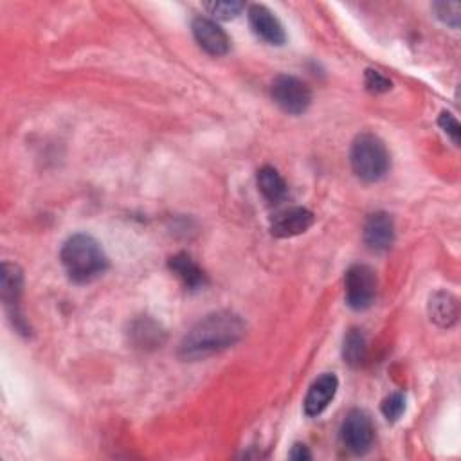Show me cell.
Masks as SVG:
<instances>
[{
  "mask_svg": "<svg viewBox=\"0 0 461 461\" xmlns=\"http://www.w3.org/2000/svg\"><path fill=\"white\" fill-rule=\"evenodd\" d=\"M243 335V319L230 310H218L189 328L178 344V357L189 362L202 360L234 346Z\"/></svg>",
  "mask_w": 461,
  "mask_h": 461,
  "instance_id": "6da1fadb",
  "label": "cell"
},
{
  "mask_svg": "<svg viewBox=\"0 0 461 461\" xmlns=\"http://www.w3.org/2000/svg\"><path fill=\"white\" fill-rule=\"evenodd\" d=\"M61 265L70 281L85 285L104 274L108 258L95 238L85 232L72 234L61 247Z\"/></svg>",
  "mask_w": 461,
  "mask_h": 461,
  "instance_id": "7a4b0ae2",
  "label": "cell"
},
{
  "mask_svg": "<svg viewBox=\"0 0 461 461\" xmlns=\"http://www.w3.org/2000/svg\"><path fill=\"white\" fill-rule=\"evenodd\" d=\"M349 162L353 173L364 182L380 180L391 166L389 151L384 140L369 131L357 135L351 142Z\"/></svg>",
  "mask_w": 461,
  "mask_h": 461,
  "instance_id": "3957f363",
  "label": "cell"
},
{
  "mask_svg": "<svg viewBox=\"0 0 461 461\" xmlns=\"http://www.w3.org/2000/svg\"><path fill=\"white\" fill-rule=\"evenodd\" d=\"M376 274L367 265H353L344 276V295L349 308L360 312L367 310L376 297Z\"/></svg>",
  "mask_w": 461,
  "mask_h": 461,
  "instance_id": "277c9868",
  "label": "cell"
},
{
  "mask_svg": "<svg viewBox=\"0 0 461 461\" xmlns=\"http://www.w3.org/2000/svg\"><path fill=\"white\" fill-rule=\"evenodd\" d=\"M270 94H272L274 103L283 112L294 113V115H299V113L306 112L310 103H312L310 86L295 76H286V74L277 76L272 81Z\"/></svg>",
  "mask_w": 461,
  "mask_h": 461,
  "instance_id": "5b68a950",
  "label": "cell"
},
{
  "mask_svg": "<svg viewBox=\"0 0 461 461\" xmlns=\"http://www.w3.org/2000/svg\"><path fill=\"white\" fill-rule=\"evenodd\" d=\"M375 427L369 414L362 409H353L346 414L340 425V439L353 454H366L371 448Z\"/></svg>",
  "mask_w": 461,
  "mask_h": 461,
  "instance_id": "8992f818",
  "label": "cell"
},
{
  "mask_svg": "<svg viewBox=\"0 0 461 461\" xmlns=\"http://www.w3.org/2000/svg\"><path fill=\"white\" fill-rule=\"evenodd\" d=\"M23 290V274L18 265L5 261L2 265V299L9 310L11 319L14 321V326L23 333L27 331V326L23 322V317L20 315V297Z\"/></svg>",
  "mask_w": 461,
  "mask_h": 461,
  "instance_id": "52a82bcc",
  "label": "cell"
},
{
  "mask_svg": "<svg viewBox=\"0 0 461 461\" xmlns=\"http://www.w3.org/2000/svg\"><path fill=\"white\" fill-rule=\"evenodd\" d=\"M249 16V23L252 32L261 38L263 41L270 43V45H283L286 40L285 29L279 22V18L267 7L261 4H252L247 11Z\"/></svg>",
  "mask_w": 461,
  "mask_h": 461,
  "instance_id": "ba28073f",
  "label": "cell"
},
{
  "mask_svg": "<svg viewBox=\"0 0 461 461\" xmlns=\"http://www.w3.org/2000/svg\"><path fill=\"white\" fill-rule=\"evenodd\" d=\"M193 36L200 49H203L211 56H223L230 49V40L227 32L211 18L198 16L193 20Z\"/></svg>",
  "mask_w": 461,
  "mask_h": 461,
  "instance_id": "9c48e42d",
  "label": "cell"
},
{
  "mask_svg": "<svg viewBox=\"0 0 461 461\" xmlns=\"http://www.w3.org/2000/svg\"><path fill=\"white\" fill-rule=\"evenodd\" d=\"M364 243L373 252H385L394 243V221L391 214L376 211L364 223Z\"/></svg>",
  "mask_w": 461,
  "mask_h": 461,
  "instance_id": "30bf717a",
  "label": "cell"
},
{
  "mask_svg": "<svg viewBox=\"0 0 461 461\" xmlns=\"http://www.w3.org/2000/svg\"><path fill=\"white\" fill-rule=\"evenodd\" d=\"M339 389V378L333 373H324L313 384L310 385L304 402H303V411L306 416L313 418L319 416L321 412L326 411V407L331 403Z\"/></svg>",
  "mask_w": 461,
  "mask_h": 461,
  "instance_id": "8fae6325",
  "label": "cell"
},
{
  "mask_svg": "<svg viewBox=\"0 0 461 461\" xmlns=\"http://www.w3.org/2000/svg\"><path fill=\"white\" fill-rule=\"evenodd\" d=\"M313 225V212L304 207H290L274 214L270 232L277 238H292L306 232Z\"/></svg>",
  "mask_w": 461,
  "mask_h": 461,
  "instance_id": "7c38bea8",
  "label": "cell"
},
{
  "mask_svg": "<svg viewBox=\"0 0 461 461\" xmlns=\"http://www.w3.org/2000/svg\"><path fill=\"white\" fill-rule=\"evenodd\" d=\"M429 317L439 328H450L457 322L459 304L457 299L445 290H439L429 299Z\"/></svg>",
  "mask_w": 461,
  "mask_h": 461,
  "instance_id": "4fadbf2b",
  "label": "cell"
},
{
  "mask_svg": "<svg viewBox=\"0 0 461 461\" xmlns=\"http://www.w3.org/2000/svg\"><path fill=\"white\" fill-rule=\"evenodd\" d=\"M169 270L184 283L185 288L189 290H198L202 286H205L207 283V277L203 274V270L194 263V259L185 254V252H180V254H175L169 258Z\"/></svg>",
  "mask_w": 461,
  "mask_h": 461,
  "instance_id": "5bb4252c",
  "label": "cell"
},
{
  "mask_svg": "<svg viewBox=\"0 0 461 461\" xmlns=\"http://www.w3.org/2000/svg\"><path fill=\"white\" fill-rule=\"evenodd\" d=\"M256 184H258V189L263 194V198L272 205L279 203L286 198V193H288L286 182L279 175V171L272 166H263L261 169H258Z\"/></svg>",
  "mask_w": 461,
  "mask_h": 461,
  "instance_id": "9a60e30c",
  "label": "cell"
},
{
  "mask_svg": "<svg viewBox=\"0 0 461 461\" xmlns=\"http://www.w3.org/2000/svg\"><path fill=\"white\" fill-rule=\"evenodd\" d=\"M342 357L344 362L351 367H360L367 357V342L360 330L351 328L344 335V346H342Z\"/></svg>",
  "mask_w": 461,
  "mask_h": 461,
  "instance_id": "2e32d148",
  "label": "cell"
},
{
  "mask_svg": "<svg viewBox=\"0 0 461 461\" xmlns=\"http://www.w3.org/2000/svg\"><path fill=\"white\" fill-rule=\"evenodd\" d=\"M432 11L445 25L452 29L459 27V11H461L459 2H434Z\"/></svg>",
  "mask_w": 461,
  "mask_h": 461,
  "instance_id": "e0dca14e",
  "label": "cell"
},
{
  "mask_svg": "<svg viewBox=\"0 0 461 461\" xmlns=\"http://www.w3.org/2000/svg\"><path fill=\"white\" fill-rule=\"evenodd\" d=\"M382 414L387 421H396L405 412V394L393 393L382 402Z\"/></svg>",
  "mask_w": 461,
  "mask_h": 461,
  "instance_id": "ac0fdd59",
  "label": "cell"
},
{
  "mask_svg": "<svg viewBox=\"0 0 461 461\" xmlns=\"http://www.w3.org/2000/svg\"><path fill=\"white\" fill-rule=\"evenodd\" d=\"M243 7H245L243 2H211V4H205V9L212 16H216L218 20H230L236 14H240Z\"/></svg>",
  "mask_w": 461,
  "mask_h": 461,
  "instance_id": "d6986e66",
  "label": "cell"
},
{
  "mask_svg": "<svg viewBox=\"0 0 461 461\" xmlns=\"http://www.w3.org/2000/svg\"><path fill=\"white\" fill-rule=\"evenodd\" d=\"M364 83H366V88L373 94H382V92L391 90V79H387L382 72H378L375 68L366 70Z\"/></svg>",
  "mask_w": 461,
  "mask_h": 461,
  "instance_id": "ffe728a7",
  "label": "cell"
},
{
  "mask_svg": "<svg viewBox=\"0 0 461 461\" xmlns=\"http://www.w3.org/2000/svg\"><path fill=\"white\" fill-rule=\"evenodd\" d=\"M441 130L452 139L454 144H459V133H461V128H459V122L457 119L450 113V112H441L439 119H438Z\"/></svg>",
  "mask_w": 461,
  "mask_h": 461,
  "instance_id": "44dd1931",
  "label": "cell"
},
{
  "mask_svg": "<svg viewBox=\"0 0 461 461\" xmlns=\"http://www.w3.org/2000/svg\"><path fill=\"white\" fill-rule=\"evenodd\" d=\"M288 457H290V459H294V461H308V459H312V452L308 450V447H306V445H303V443H295V445L292 447V450H290Z\"/></svg>",
  "mask_w": 461,
  "mask_h": 461,
  "instance_id": "7402d4cb",
  "label": "cell"
}]
</instances>
